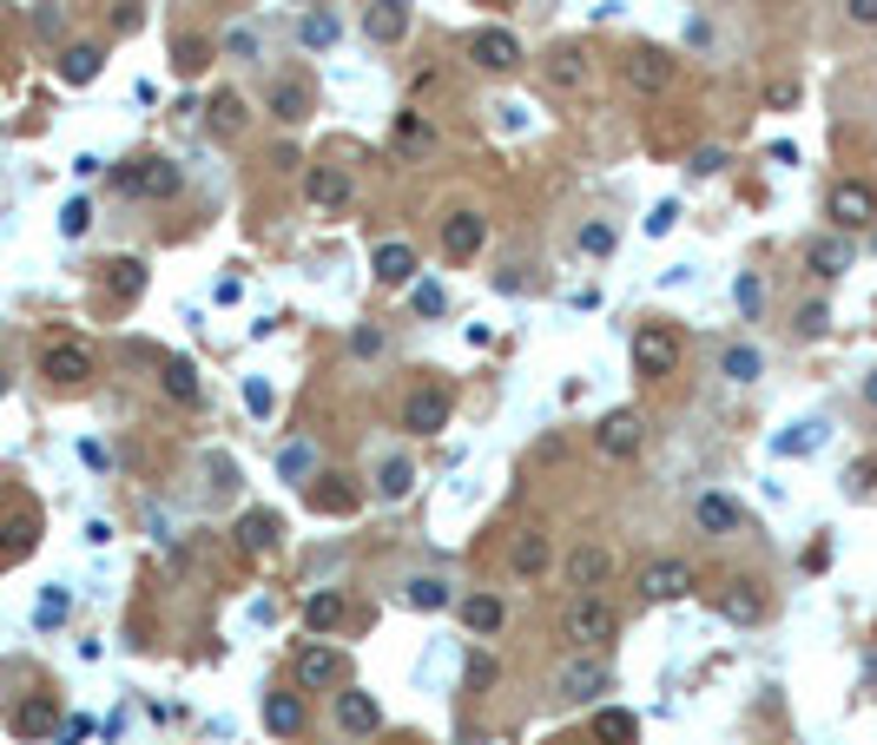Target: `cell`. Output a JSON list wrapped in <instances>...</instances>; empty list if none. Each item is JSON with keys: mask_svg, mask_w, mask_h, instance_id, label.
I'll return each mask as SVG.
<instances>
[{"mask_svg": "<svg viewBox=\"0 0 877 745\" xmlns=\"http://www.w3.org/2000/svg\"><path fill=\"white\" fill-rule=\"evenodd\" d=\"M555 693H561L568 706H601V700L614 693V667H607L601 654H568V660L555 667Z\"/></svg>", "mask_w": 877, "mask_h": 745, "instance_id": "obj_1", "label": "cell"}, {"mask_svg": "<svg viewBox=\"0 0 877 745\" xmlns=\"http://www.w3.org/2000/svg\"><path fill=\"white\" fill-rule=\"evenodd\" d=\"M614 634H621L614 601H601V594H574V607H568V640H574L581 654H594V647L614 640Z\"/></svg>", "mask_w": 877, "mask_h": 745, "instance_id": "obj_2", "label": "cell"}, {"mask_svg": "<svg viewBox=\"0 0 877 745\" xmlns=\"http://www.w3.org/2000/svg\"><path fill=\"white\" fill-rule=\"evenodd\" d=\"M462 59H469L475 73H515V66H522V40H515L508 26H475V33L462 40Z\"/></svg>", "mask_w": 877, "mask_h": 745, "instance_id": "obj_3", "label": "cell"}, {"mask_svg": "<svg viewBox=\"0 0 877 745\" xmlns=\"http://www.w3.org/2000/svg\"><path fill=\"white\" fill-rule=\"evenodd\" d=\"M119 191L125 198H178L185 172L172 158H132V165H119Z\"/></svg>", "mask_w": 877, "mask_h": 745, "instance_id": "obj_4", "label": "cell"}, {"mask_svg": "<svg viewBox=\"0 0 877 745\" xmlns=\"http://www.w3.org/2000/svg\"><path fill=\"white\" fill-rule=\"evenodd\" d=\"M290 667H297V687H304V693H330V687L350 680V660H343L337 647H324V640H304Z\"/></svg>", "mask_w": 877, "mask_h": 745, "instance_id": "obj_5", "label": "cell"}, {"mask_svg": "<svg viewBox=\"0 0 877 745\" xmlns=\"http://www.w3.org/2000/svg\"><path fill=\"white\" fill-rule=\"evenodd\" d=\"M621 79L634 86V92H647V99H660L673 79H680V66H673V53H660V46H634L627 59H621Z\"/></svg>", "mask_w": 877, "mask_h": 745, "instance_id": "obj_6", "label": "cell"}, {"mask_svg": "<svg viewBox=\"0 0 877 745\" xmlns=\"http://www.w3.org/2000/svg\"><path fill=\"white\" fill-rule=\"evenodd\" d=\"M825 211H832V224L852 238V231H865V224L877 218V191L871 185H858V178H838L832 198H825Z\"/></svg>", "mask_w": 877, "mask_h": 745, "instance_id": "obj_7", "label": "cell"}, {"mask_svg": "<svg viewBox=\"0 0 877 745\" xmlns=\"http://www.w3.org/2000/svg\"><path fill=\"white\" fill-rule=\"evenodd\" d=\"M634 370H640V376H673V370H680V337H673L667 324H640V337H634Z\"/></svg>", "mask_w": 877, "mask_h": 745, "instance_id": "obj_8", "label": "cell"}, {"mask_svg": "<svg viewBox=\"0 0 877 745\" xmlns=\"http://www.w3.org/2000/svg\"><path fill=\"white\" fill-rule=\"evenodd\" d=\"M403 429H409V436H442V429H449V390L416 383V390L403 396Z\"/></svg>", "mask_w": 877, "mask_h": 745, "instance_id": "obj_9", "label": "cell"}, {"mask_svg": "<svg viewBox=\"0 0 877 745\" xmlns=\"http://www.w3.org/2000/svg\"><path fill=\"white\" fill-rule=\"evenodd\" d=\"M720 621H733V627H759L766 621V588L753 581V574H733V581H720Z\"/></svg>", "mask_w": 877, "mask_h": 745, "instance_id": "obj_10", "label": "cell"}, {"mask_svg": "<svg viewBox=\"0 0 877 745\" xmlns=\"http://www.w3.org/2000/svg\"><path fill=\"white\" fill-rule=\"evenodd\" d=\"M330 720H337V733H350V739H376V733H383V706H376L370 693H357V687H343V693L330 700Z\"/></svg>", "mask_w": 877, "mask_h": 745, "instance_id": "obj_11", "label": "cell"}, {"mask_svg": "<svg viewBox=\"0 0 877 745\" xmlns=\"http://www.w3.org/2000/svg\"><path fill=\"white\" fill-rule=\"evenodd\" d=\"M370 271H376V284L403 291V284H416V277H423V258H416V244H409V238H383V244H376V258H370Z\"/></svg>", "mask_w": 877, "mask_h": 745, "instance_id": "obj_12", "label": "cell"}, {"mask_svg": "<svg viewBox=\"0 0 877 745\" xmlns=\"http://www.w3.org/2000/svg\"><path fill=\"white\" fill-rule=\"evenodd\" d=\"M482 238H489V218L482 211H449L442 218V258L449 264H469L482 251Z\"/></svg>", "mask_w": 877, "mask_h": 745, "instance_id": "obj_13", "label": "cell"}, {"mask_svg": "<svg viewBox=\"0 0 877 745\" xmlns=\"http://www.w3.org/2000/svg\"><path fill=\"white\" fill-rule=\"evenodd\" d=\"M304 495H310L317 515H357V508H363V489H357L350 475H337V469H317V482H310Z\"/></svg>", "mask_w": 877, "mask_h": 745, "instance_id": "obj_14", "label": "cell"}, {"mask_svg": "<svg viewBox=\"0 0 877 745\" xmlns=\"http://www.w3.org/2000/svg\"><path fill=\"white\" fill-rule=\"evenodd\" d=\"M687 594H693V568L687 561H647L640 568V601L660 607V601H687Z\"/></svg>", "mask_w": 877, "mask_h": 745, "instance_id": "obj_15", "label": "cell"}, {"mask_svg": "<svg viewBox=\"0 0 877 745\" xmlns=\"http://www.w3.org/2000/svg\"><path fill=\"white\" fill-rule=\"evenodd\" d=\"M40 376L59 383V390H79V383L92 376V350H86V343H53V350L40 357Z\"/></svg>", "mask_w": 877, "mask_h": 745, "instance_id": "obj_16", "label": "cell"}, {"mask_svg": "<svg viewBox=\"0 0 877 745\" xmlns=\"http://www.w3.org/2000/svg\"><path fill=\"white\" fill-rule=\"evenodd\" d=\"M693 528H700V535H713V541H720V535H739V528H746V508H739L733 495L706 489V495L693 502Z\"/></svg>", "mask_w": 877, "mask_h": 745, "instance_id": "obj_17", "label": "cell"}, {"mask_svg": "<svg viewBox=\"0 0 877 745\" xmlns=\"http://www.w3.org/2000/svg\"><path fill=\"white\" fill-rule=\"evenodd\" d=\"M350 191H357V185H350L343 165H310V172H304V198H310L317 211H343Z\"/></svg>", "mask_w": 877, "mask_h": 745, "instance_id": "obj_18", "label": "cell"}, {"mask_svg": "<svg viewBox=\"0 0 877 745\" xmlns=\"http://www.w3.org/2000/svg\"><path fill=\"white\" fill-rule=\"evenodd\" d=\"M594 442H601V456H614V462H627V456L640 449V416H634V409H614V416H601V429H594Z\"/></svg>", "mask_w": 877, "mask_h": 745, "instance_id": "obj_19", "label": "cell"}, {"mask_svg": "<svg viewBox=\"0 0 877 745\" xmlns=\"http://www.w3.org/2000/svg\"><path fill=\"white\" fill-rule=\"evenodd\" d=\"M363 33H370L376 46H396V40L409 33V0H370V7H363Z\"/></svg>", "mask_w": 877, "mask_h": 745, "instance_id": "obj_20", "label": "cell"}, {"mask_svg": "<svg viewBox=\"0 0 877 745\" xmlns=\"http://www.w3.org/2000/svg\"><path fill=\"white\" fill-rule=\"evenodd\" d=\"M231 541H238L244 555H271V548H277V515H271V508H244L238 528H231Z\"/></svg>", "mask_w": 877, "mask_h": 745, "instance_id": "obj_21", "label": "cell"}, {"mask_svg": "<svg viewBox=\"0 0 877 745\" xmlns=\"http://www.w3.org/2000/svg\"><path fill=\"white\" fill-rule=\"evenodd\" d=\"M548 561H555V541H548L541 528H528V535H515V548H508V568H515L522 581H535V574H548Z\"/></svg>", "mask_w": 877, "mask_h": 745, "instance_id": "obj_22", "label": "cell"}, {"mask_svg": "<svg viewBox=\"0 0 877 745\" xmlns=\"http://www.w3.org/2000/svg\"><path fill=\"white\" fill-rule=\"evenodd\" d=\"M561 568H568V588L594 594V588H601V581L614 574V555H607V548H574V555H568Z\"/></svg>", "mask_w": 877, "mask_h": 745, "instance_id": "obj_23", "label": "cell"}, {"mask_svg": "<svg viewBox=\"0 0 877 745\" xmlns=\"http://www.w3.org/2000/svg\"><path fill=\"white\" fill-rule=\"evenodd\" d=\"M99 66H106V46H92V40H73V46L59 53V79H66V86H92Z\"/></svg>", "mask_w": 877, "mask_h": 745, "instance_id": "obj_24", "label": "cell"}, {"mask_svg": "<svg viewBox=\"0 0 877 745\" xmlns=\"http://www.w3.org/2000/svg\"><path fill=\"white\" fill-rule=\"evenodd\" d=\"M390 139H396V152H403V158H429V152H436V125H429L423 112H396Z\"/></svg>", "mask_w": 877, "mask_h": 745, "instance_id": "obj_25", "label": "cell"}, {"mask_svg": "<svg viewBox=\"0 0 877 745\" xmlns=\"http://www.w3.org/2000/svg\"><path fill=\"white\" fill-rule=\"evenodd\" d=\"M13 733H20V739H46V733H59V706H53L46 693L20 700V706H13Z\"/></svg>", "mask_w": 877, "mask_h": 745, "instance_id": "obj_26", "label": "cell"}, {"mask_svg": "<svg viewBox=\"0 0 877 745\" xmlns=\"http://www.w3.org/2000/svg\"><path fill=\"white\" fill-rule=\"evenodd\" d=\"M548 86L555 92H581L588 86V53L581 46H555L548 53Z\"/></svg>", "mask_w": 877, "mask_h": 745, "instance_id": "obj_27", "label": "cell"}, {"mask_svg": "<svg viewBox=\"0 0 877 745\" xmlns=\"http://www.w3.org/2000/svg\"><path fill=\"white\" fill-rule=\"evenodd\" d=\"M158 390H165L172 403H198V396H205V383H198V363H191V357H165V370H158Z\"/></svg>", "mask_w": 877, "mask_h": 745, "instance_id": "obj_28", "label": "cell"}, {"mask_svg": "<svg viewBox=\"0 0 877 745\" xmlns=\"http://www.w3.org/2000/svg\"><path fill=\"white\" fill-rule=\"evenodd\" d=\"M343 614H350V601H343L337 588H317V594L304 601V627H310V634H337Z\"/></svg>", "mask_w": 877, "mask_h": 745, "instance_id": "obj_29", "label": "cell"}, {"mask_svg": "<svg viewBox=\"0 0 877 745\" xmlns=\"http://www.w3.org/2000/svg\"><path fill=\"white\" fill-rule=\"evenodd\" d=\"M264 726H271V739H297L304 733V700L297 693H264Z\"/></svg>", "mask_w": 877, "mask_h": 745, "instance_id": "obj_30", "label": "cell"}, {"mask_svg": "<svg viewBox=\"0 0 877 745\" xmlns=\"http://www.w3.org/2000/svg\"><path fill=\"white\" fill-rule=\"evenodd\" d=\"M33 541H40V522H33V515H7V522H0V568L26 561Z\"/></svg>", "mask_w": 877, "mask_h": 745, "instance_id": "obj_31", "label": "cell"}, {"mask_svg": "<svg viewBox=\"0 0 877 745\" xmlns=\"http://www.w3.org/2000/svg\"><path fill=\"white\" fill-rule=\"evenodd\" d=\"M462 627L489 640V634H502V627H508V607H502L495 594H469V601H462Z\"/></svg>", "mask_w": 877, "mask_h": 745, "instance_id": "obj_32", "label": "cell"}, {"mask_svg": "<svg viewBox=\"0 0 877 745\" xmlns=\"http://www.w3.org/2000/svg\"><path fill=\"white\" fill-rule=\"evenodd\" d=\"M337 33H343V26H337V13H330V7H310V13L297 20V46H304V53L337 46Z\"/></svg>", "mask_w": 877, "mask_h": 745, "instance_id": "obj_33", "label": "cell"}, {"mask_svg": "<svg viewBox=\"0 0 877 745\" xmlns=\"http://www.w3.org/2000/svg\"><path fill=\"white\" fill-rule=\"evenodd\" d=\"M304 112H310V86H304V79H277V86H271V119L297 125Z\"/></svg>", "mask_w": 877, "mask_h": 745, "instance_id": "obj_34", "label": "cell"}, {"mask_svg": "<svg viewBox=\"0 0 877 745\" xmlns=\"http://www.w3.org/2000/svg\"><path fill=\"white\" fill-rule=\"evenodd\" d=\"M805 264L819 271V277H838V271H852V238L838 231V238H819L812 251H805Z\"/></svg>", "mask_w": 877, "mask_h": 745, "instance_id": "obj_35", "label": "cell"}, {"mask_svg": "<svg viewBox=\"0 0 877 745\" xmlns=\"http://www.w3.org/2000/svg\"><path fill=\"white\" fill-rule=\"evenodd\" d=\"M277 475H284L290 489H297V482L310 489V482H317V449H310V442H284V449H277Z\"/></svg>", "mask_w": 877, "mask_h": 745, "instance_id": "obj_36", "label": "cell"}, {"mask_svg": "<svg viewBox=\"0 0 877 745\" xmlns=\"http://www.w3.org/2000/svg\"><path fill=\"white\" fill-rule=\"evenodd\" d=\"M416 489V462L409 456H390L383 469H376V502H403Z\"/></svg>", "mask_w": 877, "mask_h": 745, "instance_id": "obj_37", "label": "cell"}, {"mask_svg": "<svg viewBox=\"0 0 877 745\" xmlns=\"http://www.w3.org/2000/svg\"><path fill=\"white\" fill-rule=\"evenodd\" d=\"M640 739V720L634 713H621V706H601L594 713V745H634Z\"/></svg>", "mask_w": 877, "mask_h": 745, "instance_id": "obj_38", "label": "cell"}, {"mask_svg": "<svg viewBox=\"0 0 877 745\" xmlns=\"http://www.w3.org/2000/svg\"><path fill=\"white\" fill-rule=\"evenodd\" d=\"M106 291H112L119 304H132V297L145 291V264H139V258H112V264H106Z\"/></svg>", "mask_w": 877, "mask_h": 745, "instance_id": "obj_39", "label": "cell"}, {"mask_svg": "<svg viewBox=\"0 0 877 745\" xmlns=\"http://www.w3.org/2000/svg\"><path fill=\"white\" fill-rule=\"evenodd\" d=\"M403 607H416V614H442V607H449V588H442L436 574H416V581H403Z\"/></svg>", "mask_w": 877, "mask_h": 745, "instance_id": "obj_40", "label": "cell"}, {"mask_svg": "<svg viewBox=\"0 0 877 745\" xmlns=\"http://www.w3.org/2000/svg\"><path fill=\"white\" fill-rule=\"evenodd\" d=\"M759 370H766V357H759L753 343H733V350L720 357V376H726V383H759Z\"/></svg>", "mask_w": 877, "mask_h": 745, "instance_id": "obj_41", "label": "cell"}, {"mask_svg": "<svg viewBox=\"0 0 877 745\" xmlns=\"http://www.w3.org/2000/svg\"><path fill=\"white\" fill-rule=\"evenodd\" d=\"M211 132L218 139H238L244 132V92H218L211 99Z\"/></svg>", "mask_w": 877, "mask_h": 745, "instance_id": "obj_42", "label": "cell"}, {"mask_svg": "<svg viewBox=\"0 0 877 745\" xmlns=\"http://www.w3.org/2000/svg\"><path fill=\"white\" fill-rule=\"evenodd\" d=\"M574 244H581V251H588V258H614V251H621V231H614V224H607V218H588V224H581V238H574Z\"/></svg>", "mask_w": 877, "mask_h": 745, "instance_id": "obj_43", "label": "cell"}, {"mask_svg": "<svg viewBox=\"0 0 877 745\" xmlns=\"http://www.w3.org/2000/svg\"><path fill=\"white\" fill-rule=\"evenodd\" d=\"M205 66H211V40H185V46H178V59H172V73H185V79H191V73H205Z\"/></svg>", "mask_w": 877, "mask_h": 745, "instance_id": "obj_44", "label": "cell"}, {"mask_svg": "<svg viewBox=\"0 0 877 745\" xmlns=\"http://www.w3.org/2000/svg\"><path fill=\"white\" fill-rule=\"evenodd\" d=\"M733 297H739V310H746V317H759V310H766V284H759V271H739Z\"/></svg>", "mask_w": 877, "mask_h": 745, "instance_id": "obj_45", "label": "cell"}, {"mask_svg": "<svg viewBox=\"0 0 877 745\" xmlns=\"http://www.w3.org/2000/svg\"><path fill=\"white\" fill-rule=\"evenodd\" d=\"M819 436H825V423H799L792 436H779V442H772V456H805Z\"/></svg>", "mask_w": 877, "mask_h": 745, "instance_id": "obj_46", "label": "cell"}, {"mask_svg": "<svg viewBox=\"0 0 877 745\" xmlns=\"http://www.w3.org/2000/svg\"><path fill=\"white\" fill-rule=\"evenodd\" d=\"M86 224H92V205H86V198H66V211H59V238H86Z\"/></svg>", "mask_w": 877, "mask_h": 745, "instance_id": "obj_47", "label": "cell"}, {"mask_svg": "<svg viewBox=\"0 0 877 745\" xmlns=\"http://www.w3.org/2000/svg\"><path fill=\"white\" fill-rule=\"evenodd\" d=\"M409 304H416V317H442V284L416 277V284H409Z\"/></svg>", "mask_w": 877, "mask_h": 745, "instance_id": "obj_48", "label": "cell"}, {"mask_svg": "<svg viewBox=\"0 0 877 745\" xmlns=\"http://www.w3.org/2000/svg\"><path fill=\"white\" fill-rule=\"evenodd\" d=\"M792 330H799V337H825V330H832V310H825V304H799Z\"/></svg>", "mask_w": 877, "mask_h": 745, "instance_id": "obj_49", "label": "cell"}, {"mask_svg": "<svg viewBox=\"0 0 877 745\" xmlns=\"http://www.w3.org/2000/svg\"><path fill=\"white\" fill-rule=\"evenodd\" d=\"M224 53H231V59H257V33H251V26H231V33H224Z\"/></svg>", "mask_w": 877, "mask_h": 745, "instance_id": "obj_50", "label": "cell"}, {"mask_svg": "<svg viewBox=\"0 0 877 745\" xmlns=\"http://www.w3.org/2000/svg\"><path fill=\"white\" fill-rule=\"evenodd\" d=\"M673 224H680V205H654L647 211V238H667Z\"/></svg>", "mask_w": 877, "mask_h": 745, "instance_id": "obj_51", "label": "cell"}, {"mask_svg": "<svg viewBox=\"0 0 877 745\" xmlns=\"http://www.w3.org/2000/svg\"><path fill=\"white\" fill-rule=\"evenodd\" d=\"M59 614H66V588H46L40 594V627H59Z\"/></svg>", "mask_w": 877, "mask_h": 745, "instance_id": "obj_52", "label": "cell"}, {"mask_svg": "<svg viewBox=\"0 0 877 745\" xmlns=\"http://www.w3.org/2000/svg\"><path fill=\"white\" fill-rule=\"evenodd\" d=\"M350 350H357V357H376V350H383V330H376V324H363V330L350 337Z\"/></svg>", "mask_w": 877, "mask_h": 745, "instance_id": "obj_53", "label": "cell"}, {"mask_svg": "<svg viewBox=\"0 0 877 745\" xmlns=\"http://www.w3.org/2000/svg\"><path fill=\"white\" fill-rule=\"evenodd\" d=\"M845 20L852 26H877V0H845Z\"/></svg>", "mask_w": 877, "mask_h": 745, "instance_id": "obj_54", "label": "cell"}, {"mask_svg": "<svg viewBox=\"0 0 877 745\" xmlns=\"http://www.w3.org/2000/svg\"><path fill=\"white\" fill-rule=\"evenodd\" d=\"M792 99H799V79H772V92H766V106H779V112H786Z\"/></svg>", "mask_w": 877, "mask_h": 745, "instance_id": "obj_55", "label": "cell"}, {"mask_svg": "<svg viewBox=\"0 0 877 745\" xmlns=\"http://www.w3.org/2000/svg\"><path fill=\"white\" fill-rule=\"evenodd\" d=\"M720 165H726V152H713V145H700V152H693V172H700V178H713Z\"/></svg>", "mask_w": 877, "mask_h": 745, "instance_id": "obj_56", "label": "cell"}, {"mask_svg": "<svg viewBox=\"0 0 877 745\" xmlns=\"http://www.w3.org/2000/svg\"><path fill=\"white\" fill-rule=\"evenodd\" d=\"M825 568H832V541H812L805 548V574H825Z\"/></svg>", "mask_w": 877, "mask_h": 745, "instance_id": "obj_57", "label": "cell"}, {"mask_svg": "<svg viewBox=\"0 0 877 745\" xmlns=\"http://www.w3.org/2000/svg\"><path fill=\"white\" fill-rule=\"evenodd\" d=\"M86 733H92V720H59V733H53V739H59V745H79Z\"/></svg>", "mask_w": 877, "mask_h": 745, "instance_id": "obj_58", "label": "cell"}, {"mask_svg": "<svg viewBox=\"0 0 877 745\" xmlns=\"http://www.w3.org/2000/svg\"><path fill=\"white\" fill-rule=\"evenodd\" d=\"M244 403H251V416H271V390L264 383H244Z\"/></svg>", "mask_w": 877, "mask_h": 745, "instance_id": "obj_59", "label": "cell"}, {"mask_svg": "<svg viewBox=\"0 0 877 745\" xmlns=\"http://www.w3.org/2000/svg\"><path fill=\"white\" fill-rule=\"evenodd\" d=\"M845 489L865 495V489H871V462H852V469H845Z\"/></svg>", "mask_w": 877, "mask_h": 745, "instance_id": "obj_60", "label": "cell"}, {"mask_svg": "<svg viewBox=\"0 0 877 745\" xmlns=\"http://www.w3.org/2000/svg\"><path fill=\"white\" fill-rule=\"evenodd\" d=\"M112 26H119V33H132V26H139V7H132V0H119V7H112Z\"/></svg>", "mask_w": 877, "mask_h": 745, "instance_id": "obj_61", "label": "cell"}, {"mask_svg": "<svg viewBox=\"0 0 877 745\" xmlns=\"http://www.w3.org/2000/svg\"><path fill=\"white\" fill-rule=\"evenodd\" d=\"M495 680V660H469V687H489Z\"/></svg>", "mask_w": 877, "mask_h": 745, "instance_id": "obj_62", "label": "cell"}, {"mask_svg": "<svg viewBox=\"0 0 877 745\" xmlns=\"http://www.w3.org/2000/svg\"><path fill=\"white\" fill-rule=\"evenodd\" d=\"M865 403H871V409H877V376H871V383H865Z\"/></svg>", "mask_w": 877, "mask_h": 745, "instance_id": "obj_63", "label": "cell"}, {"mask_svg": "<svg viewBox=\"0 0 877 745\" xmlns=\"http://www.w3.org/2000/svg\"><path fill=\"white\" fill-rule=\"evenodd\" d=\"M7 390H13V383H7V370H0V396H7Z\"/></svg>", "mask_w": 877, "mask_h": 745, "instance_id": "obj_64", "label": "cell"}]
</instances>
